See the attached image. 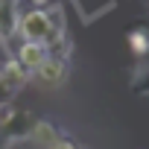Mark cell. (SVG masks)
Segmentation results:
<instances>
[{
    "label": "cell",
    "instance_id": "1",
    "mask_svg": "<svg viewBox=\"0 0 149 149\" xmlns=\"http://www.w3.org/2000/svg\"><path fill=\"white\" fill-rule=\"evenodd\" d=\"M18 18H21L18 0H0V44L9 50V56H12V41L18 35Z\"/></svg>",
    "mask_w": 149,
    "mask_h": 149
},
{
    "label": "cell",
    "instance_id": "2",
    "mask_svg": "<svg viewBox=\"0 0 149 149\" xmlns=\"http://www.w3.org/2000/svg\"><path fill=\"white\" fill-rule=\"evenodd\" d=\"M29 76H32V73H29L15 56H9L3 64H0V88H6L9 94H15L18 88H24V85L29 82Z\"/></svg>",
    "mask_w": 149,
    "mask_h": 149
},
{
    "label": "cell",
    "instance_id": "3",
    "mask_svg": "<svg viewBox=\"0 0 149 149\" xmlns=\"http://www.w3.org/2000/svg\"><path fill=\"white\" fill-rule=\"evenodd\" d=\"M35 79H38L41 85H47V88L64 85V82H67V61H64L61 56H50V58L35 70Z\"/></svg>",
    "mask_w": 149,
    "mask_h": 149
},
{
    "label": "cell",
    "instance_id": "4",
    "mask_svg": "<svg viewBox=\"0 0 149 149\" xmlns=\"http://www.w3.org/2000/svg\"><path fill=\"white\" fill-rule=\"evenodd\" d=\"M15 58H18L29 73H35V70L50 58V50H47L44 44H38V41H21V47H18Z\"/></svg>",
    "mask_w": 149,
    "mask_h": 149
},
{
    "label": "cell",
    "instance_id": "5",
    "mask_svg": "<svg viewBox=\"0 0 149 149\" xmlns=\"http://www.w3.org/2000/svg\"><path fill=\"white\" fill-rule=\"evenodd\" d=\"M58 137H61V134H58V129H56L50 120H35V123H32V129H29V137H26V140H35L38 146L50 149Z\"/></svg>",
    "mask_w": 149,
    "mask_h": 149
},
{
    "label": "cell",
    "instance_id": "6",
    "mask_svg": "<svg viewBox=\"0 0 149 149\" xmlns=\"http://www.w3.org/2000/svg\"><path fill=\"white\" fill-rule=\"evenodd\" d=\"M126 44H129V50L134 53V58H149V29L146 26H134V29H129L126 32Z\"/></svg>",
    "mask_w": 149,
    "mask_h": 149
},
{
    "label": "cell",
    "instance_id": "7",
    "mask_svg": "<svg viewBox=\"0 0 149 149\" xmlns=\"http://www.w3.org/2000/svg\"><path fill=\"white\" fill-rule=\"evenodd\" d=\"M132 88L140 91V94H149V58H143V67H137L134 79H132Z\"/></svg>",
    "mask_w": 149,
    "mask_h": 149
},
{
    "label": "cell",
    "instance_id": "8",
    "mask_svg": "<svg viewBox=\"0 0 149 149\" xmlns=\"http://www.w3.org/2000/svg\"><path fill=\"white\" fill-rule=\"evenodd\" d=\"M15 114H18V105L12 100H0V132L15 120Z\"/></svg>",
    "mask_w": 149,
    "mask_h": 149
},
{
    "label": "cell",
    "instance_id": "9",
    "mask_svg": "<svg viewBox=\"0 0 149 149\" xmlns=\"http://www.w3.org/2000/svg\"><path fill=\"white\" fill-rule=\"evenodd\" d=\"M50 149H79V143L73 140V137H67V134H61V137H58V140H56Z\"/></svg>",
    "mask_w": 149,
    "mask_h": 149
},
{
    "label": "cell",
    "instance_id": "10",
    "mask_svg": "<svg viewBox=\"0 0 149 149\" xmlns=\"http://www.w3.org/2000/svg\"><path fill=\"white\" fill-rule=\"evenodd\" d=\"M29 3H32V9H50L53 0H29Z\"/></svg>",
    "mask_w": 149,
    "mask_h": 149
},
{
    "label": "cell",
    "instance_id": "11",
    "mask_svg": "<svg viewBox=\"0 0 149 149\" xmlns=\"http://www.w3.org/2000/svg\"><path fill=\"white\" fill-rule=\"evenodd\" d=\"M0 149H3V137H0Z\"/></svg>",
    "mask_w": 149,
    "mask_h": 149
}]
</instances>
